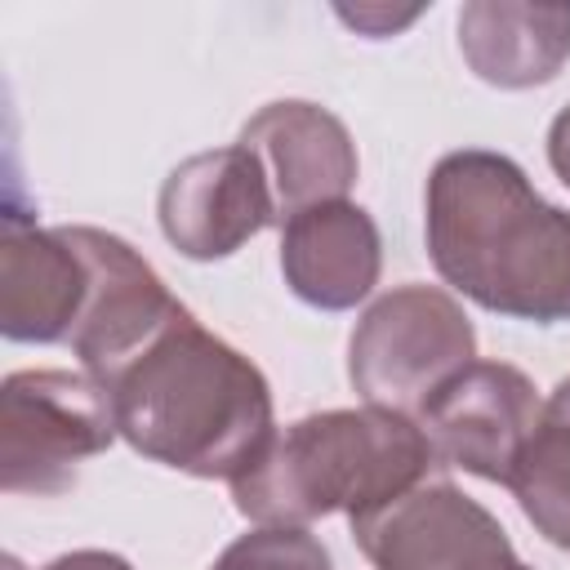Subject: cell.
Segmentation results:
<instances>
[{
	"label": "cell",
	"mask_w": 570,
	"mask_h": 570,
	"mask_svg": "<svg viewBox=\"0 0 570 570\" xmlns=\"http://www.w3.org/2000/svg\"><path fill=\"white\" fill-rule=\"evenodd\" d=\"M423 232L436 276L463 298L517 321H570V214L543 200L512 156H441Z\"/></svg>",
	"instance_id": "1"
},
{
	"label": "cell",
	"mask_w": 570,
	"mask_h": 570,
	"mask_svg": "<svg viewBox=\"0 0 570 570\" xmlns=\"http://www.w3.org/2000/svg\"><path fill=\"white\" fill-rule=\"evenodd\" d=\"M102 387L120 436L138 454L200 481L240 476L276 432L263 370L191 312L165 325Z\"/></svg>",
	"instance_id": "2"
},
{
	"label": "cell",
	"mask_w": 570,
	"mask_h": 570,
	"mask_svg": "<svg viewBox=\"0 0 570 570\" xmlns=\"http://www.w3.org/2000/svg\"><path fill=\"white\" fill-rule=\"evenodd\" d=\"M445 468L423 436L419 419L361 405L307 414L258 450V459L232 476V503L254 525L307 530L316 517H361L414 490Z\"/></svg>",
	"instance_id": "3"
},
{
	"label": "cell",
	"mask_w": 570,
	"mask_h": 570,
	"mask_svg": "<svg viewBox=\"0 0 570 570\" xmlns=\"http://www.w3.org/2000/svg\"><path fill=\"white\" fill-rule=\"evenodd\" d=\"M476 361V330L454 294L401 285L374 298L347 343V379L365 405L419 419L428 401Z\"/></svg>",
	"instance_id": "4"
},
{
	"label": "cell",
	"mask_w": 570,
	"mask_h": 570,
	"mask_svg": "<svg viewBox=\"0 0 570 570\" xmlns=\"http://www.w3.org/2000/svg\"><path fill=\"white\" fill-rule=\"evenodd\" d=\"M120 436L111 396L85 370H18L0 387V490L62 494Z\"/></svg>",
	"instance_id": "5"
},
{
	"label": "cell",
	"mask_w": 570,
	"mask_h": 570,
	"mask_svg": "<svg viewBox=\"0 0 570 570\" xmlns=\"http://www.w3.org/2000/svg\"><path fill=\"white\" fill-rule=\"evenodd\" d=\"M352 521V539L374 570H530L499 517L445 476H428L401 499Z\"/></svg>",
	"instance_id": "6"
},
{
	"label": "cell",
	"mask_w": 570,
	"mask_h": 570,
	"mask_svg": "<svg viewBox=\"0 0 570 570\" xmlns=\"http://www.w3.org/2000/svg\"><path fill=\"white\" fill-rule=\"evenodd\" d=\"M67 232L89 267V298L67 347L80 356L89 379L107 383L187 307L165 289L156 267L129 240L102 227H67Z\"/></svg>",
	"instance_id": "7"
},
{
	"label": "cell",
	"mask_w": 570,
	"mask_h": 570,
	"mask_svg": "<svg viewBox=\"0 0 570 570\" xmlns=\"http://www.w3.org/2000/svg\"><path fill=\"white\" fill-rule=\"evenodd\" d=\"M543 401L534 383L508 361H472L454 374L419 414L423 436L432 441L445 468H463L481 481L508 485Z\"/></svg>",
	"instance_id": "8"
},
{
	"label": "cell",
	"mask_w": 570,
	"mask_h": 570,
	"mask_svg": "<svg viewBox=\"0 0 570 570\" xmlns=\"http://www.w3.org/2000/svg\"><path fill=\"white\" fill-rule=\"evenodd\" d=\"M236 142L258 160L281 227L303 209L347 200L361 169L347 125L334 111L303 98L258 107L240 125Z\"/></svg>",
	"instance_id": "9"
},
{
	"label": "cell",
	"mask_w": 570,
	"mask_h": 570,
	"mask_svg": "<svg viewBox=\"0 0 570 570\" xmlns=\"http://www.w3.org/2000/svg\"><path fill=\"white\" fill-rule=\"evenodd\" d=\"M156 214L165 240L196 263L227 258L267 223H276L263 169L240 142L196 151L174 165L160 187Z\"/></svg>",
	"instance_id": "10"
},
{
	"label": "cell",
	"mask_w": 570,
	"mask_h": 570,
	"mask_svg": "<svg viewBox=\"0 0 570 570\" xmlns=\"http://www.w3.org/2000/svg\"><path fill=\"white\" fill-rule=\"evenodd\" d=\"M89 298V267L67 227L18 214L0 232V334L13 343H67Z\"/></svg>",
	"instance_id": "11"
},
{
	"label": "cell",
	"mask_w": 570,
	"mask_h": 570,
	"mask_svg": "<svg viewBox=\"0 0 570 570\" xmlns=\"http://www.w3.org/2000/svg\"><path fill=\"white\" fill-rule=\"evenodd\" d=\"M383 267V240L370 209L352 200H330L294 214L281 227V272L285 285L321 312L356 307Z\"/></svg>",
	"instance_id": "12"
},
{
	"label": "cell",
	"mask_w": 570,
	"mask_h": 570,
	"mask_svg": "<svg viewBox=\"0 0 570 570\" xmlns=\"http://www.w3.org/2000/svg\"><path fill=\"white\" fill-rule=\"evenodd\" d=\"M459 53L485 85H548L570 58V4L472 0L459 9Z\"/></svg>",
	"instance_id": "13"
},
{
	"label": "cell",
	"mask_w": 570,
	"mask_h": 570,
	"mask_svg": "<svg viewBox=\"0 0 570 570\" xmlns=\"http://www.w3.org/2000/svg\"><path fill=\"white\" fill-rule=\"evenodd\" d=\"M525 521L557 548L570 552V379L552 387L539 423L508 476Z\"/></svg>",
	"instance_id": "14"
},
{
	"label": "cell",
	"mask_w": 570,
	"mask_h": 570,
	"mask_svg": "<svg viewBox=\"0 0 570 570\" xmlns=\"http://www.w3.org/2000/svg\"><path fill=\"white\" fill-rule=\"evenodd\" d=\"M209 570H330V552L316 534L294 525H254L218 552Z\"/></svg>",
	"instance_id": "15"
},
{
	"label": "cell",
	"mask_w": 570,
	"mask_h": 570,
	"mask_svg": "<svg viewBox=\"0 0 570 570\" xmlns=\"http://www.w3.org/2000/svg\"><path fill=\"white\" fill-rule=\"evenodd\" d=\"M4 570H22L13 557H4ZM40 570H134L125 557L116 552H102V548H80V552H67V557H53L49 566Z\"/></svg>",
	"instance_id": "16"
},
{
	"label": "cell",
	"mask_w": 570,
	"mask_h": 570,
	"mask_svg": "<svg viewBox=\"0 0 570 570\" xmlns=\"http://www.w3.org/2000/svg\"><path fill=\"white\" fill-rule=\"evenodd\" d=\"M548 165L570 187V107H561L557 120L548 125Z\"/></svg>",
	"instance_id": "17"
}]
</instances>
